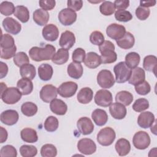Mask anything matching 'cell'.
I'll list each match as a JSON object with an SVG mask.
<instances>
[{
  "label": "cell",
  "instance_id": "9a60e30c",
  "mask_svg": "<svg viewBox=\"0 0 157 157\" xmlns=\"http://www.w3.org/2000/svg\"><path fill=\"white\" fill-rule=\"evenodd\" d=\"M77 127L78 131L83 135H89L94 130V124L90 118L84 117L78 119L77 122Z\"/></svg>",
  "mask_w": 157,
  "mask_h": 157
},
{
  "label": "cell",
  "instance_id": "4316f807",
  "mask_svg": "<svg viewBox=\"0 0 157 157\" xmlns=\"http://www.w3.org/2000/svg\"><path fill=\"white\" fill-rule=\"evenodd\" d=\"M67 72L70 77L74 79H78L83 75V66L80 63L72 62L68 65Z\"/></svg>",
  "mask_w": 157,
  "mask_h": 157
},
{
  "label": "cell",
  "instance_id": "4fadbf2b",
  "mask_svg": "<svg viewBox=\"0 0 157 157\" xmlns=\"http://www.w3.org/2000/svg\"><path fill=\"white\" fill-rule=\"evenodd\" d=\"M58 91L56 86L52 85H44L40 91V98L45 102H50L57 97Z\"/></svg>",
  "mask_w": 157,
  "mask_h": 157
},
{
  "label": "cell",
  "instance_id": "74e56055",
  "mask_svg": "<svg viewBox=\"0 0 157 157\" xmlns=\"http://www.w3.org/2000/svg\"><path fill=\"white\" fill-rule=\"evenodd\" d=\"M140 60V55L134 52H129L125 56V63L130 69H134L137 67Z\"/></svg>",
  "mask_w": 157,
  "mask_h": 157
},
{
  "label": "cell",
  "instance_id": "44dd1931",
  "mask_svg": "<svg viewBox=\"0 0 157 157\" xmlns=\"http://www.w3.org/2000/svg\"><path fill=\"white\" fill-rule=\"evenodd\" d=\"M85 65L90 69H96L102 63L101 56L96 52H90L86 54L84 61Z\"/></svg>",
  "mask_w": 157,
  "mask_h": 157
},
{
  "label": "cell",
  "instance_id": "8992f818",
  "mask_svg": "<svg viewBox=\"0 0 157 157\" xmlns=\"http://www.w3.org/2000/svg\"><path fill=\"white\" fill-rule=\"evenodd\" d=\"M115 78L111 71L107 69H102L97 75V82L102 88H110L115 84Z\"/></svg>",
  "mask_w": 157,
  "mask_h": 157
},
{
  "label": "cell",
  "instance_id": "94428289",
  "mask_svg": "<svg viewBox=\"0 0 157 157\" xmlns=\"http://www.w3.org/2000/svg\"><path fill=\"white\" fill-rule=\"evenodd\" d=\"M0 129H1L0 143L2 144V143L5 142L7 140V137H8V133H7V130L5 128H4L3 127H2V126L0 127Z\"/></svg>",
  "mask_w": 157,
  "mask_h": 157
},
{
  "label": "cell",
  "instance_id": "f5cc1de1",
  "mask_svg": "<svg viewBox=\"0 0 157 157\" xmlns=\"http://www.w3.org/2000/svg\"><path fill=\"white\" fill-rule=\"evenodd\" d=\"M85 56H86V53L83 48H77L74 50L72 53V59L73 62L81 63L84 61Z\"/></svg>",
  "mask_w": 157,
  "mask_h": 157
},
{
  "label": "cell",
  "instance_id": "603a6c76",
  "mask_svg": "<svg viewBox=\"0 0 157 157\" xmlns=\"http://www.w3.org/2000/svg\"><path fill=\"white\" fill-rule=\"evenodd\" d=\"M50 108L53 113L58 115H64L67 110V104L63 100L56 98L50 102Z\"/></svg>",
  "mask_w": 157,
  "mask_h": 157
},
{
  "label": "cell",
  "instance_id": "ffe728a7",
  "mask_svg": "<svg viewBox=\"0 0 157 157\" xmlns=\"http://www.w3.org/2000/svg\"><path fill=\"white\" fill-rule=\"evenodd\" d=\"M155 120V115L149 111L144 112L140 113L137 118L138 125L144 129L150 128L154 123Z\"/></svg>",
  "mask_w": 157,
  "mask_h": 157
},
{
  "label": "cell",
  "instance_id": "1f68e13d",
  "mask_svg": "<svg viewBox=\"0 0 157 157\" xmlns=\"http://www.w3.org/2000/svg\"><path fill=\"white\" fill-rule=\"evenodd\" d=\"M20 136L21 139L27 143H34L38 140L36 131L30 128L23 129L20 132Z\"/></svg>",
  "mask_w": 157,
  "mask_h": 157
},
{
  "label": "cell",
  "instance_id": "2e32d148",
  "mask_svg": "<svg viewBox=\"0 0 157 157\" xmlns=\"http://www.w3.org/2000/svg\"><path fill=\"white\" fill-rule=\"evenodd\" d=\"M42 34L46 40L53 42L58 38L59 29L55 25L52 23L48 24L43 28Z\"/></svg>",
  "mask_w": 157,
  "mask_h": 157
},
{
  "label": "cell",
  "instance_id": "f35d334b",
  "mask_svg": "<svg viewBox=\"0 0 157 157\" xmlns=\"http://www.w3.org/2000/svg\"><path fill=\"white\" fill-rule=\"evenodd\" d=\"M38 110L36 104L32 102H24L21 106V113L26 117H33L37 113Z\"/></svg>",
  "mask_w": 157,
  "mask_h": 157
},
{
  "label": "cell",
  "instance_id": "8d00e7d4",
  "mask_svg": "<svg viewBox=\"0 0 157 157\" xmlns=\"http://www.w3.org/2000/svg\"><path fill=\"white\" fill-rule=\"evenodd\" d=\"M157 58L155 55H147L143 61V67L146 71L153 72L156 75Z\"/></svg>",
  "mask_w": 157,
  "mask_h": 157
},
{
  "label": "cell",
  "instance_id": "277c9868",
  "mask_svg": "<svg viewBox=\"0 0 157 157\" xmlns=\"http://www.w3.org/2000/svg\"><path fill=\"white\" fill-rule=\"evenodd\" d=\"M21 93L15 87L7 88L2 92H1V98L7 104H16L21 99Z\"/></svg>",
  "mask_w": 157,
  "mask_h": 157
},
{
  "label": "cell",
  "instance_id": "3957f363",
  "mask_svg": "<svg viewBox=\"0 0 157 157\" xmlns=\"http://www.w3.org/2000/svg\"><path fill=\"white\" fill-rule=\"evenodd\" d=\"M113 71L115 75V81L118 83L127 82L131 74V69L124 61H121L113 67Z\"/></svg>",
  "mask_w": 157,
  "mask_h": 157
},
{
  "label": "cell",
  "instance_id": "7a4b0ae2",
  "mask_svg": "<svg viewBox=\"0 0 157 157\" xmlns=\"http://www.w3.org/2000/svg\"><path fill=\"white\" fill-rule=\"evenodd\" d=\"M115 49L114 44L110 40H104L99 46V50L101 54V58L102 63L110 64L117 61V54L114 51Z\"/></svg>",
  "mask_w": 157,
  "mask_h": 157
},
{
  "label": "cell",
  "instance_id": "91938a15",
  "mask_svg": "<svg viewBox=\"0 0 157 157\" xmlns=\"http://www.w3.org/2000/svg\"><path fill=\"white\" fill-rule=\"evenodd\" d=\"M8 66L6 63L1 61L0 62V78H3L5 77L8 73Z\"/></svg>",
  "mask_w": 157,
  "mask_h": 157
},
{
  "label": "cell",
  "instance_id": "83f0119b",
  "mask_svg": "<svg viewBox=\"0 0 157 157\" xmlns=\"http://www.w3.org/2000/svg\"><path fill=\"white\" fill-rule=\"evenodd\" d=\"M115 148L117 153L120 156H123L127 155L129 153L131 150V144L127 139L121 138L115 143Z\"/></svg>",
  "mask_w": 157,
  "mask_h": 157
},
{
  "label": "cell",
  "instance_id": "7c38bea8",
  "mask_svg": "<svg viewBox=\"0 0 157 157\" xmlns=\"http://www.w3.org/2000/svg\"><path fill=\"white\" fill-rule=\"evenodd\" d=\"M126 32L125 27L117 23H112L106 28V34L107 36L115 40L122 38Z\"/></svg>",
  "mask_w": 157,
  "mask_h": 157
},
{
  "label": "cell",
  "instance_id": "7bdbcfd3",
  "mask_svg": "<svg viewBox=\"0 0 157 157\" xmlns=\"http://www.w3.org/2000/svg\"><path fill=\"white\" fill-rule=\"evenodd\" d=\"M20 153L23 157H33L37 153V149L34 145H23L20 148Z\"/></svg>",
  "mask_w": 157,
  "mask_h": 157
},
{
  "label": "cell",
  "instance_id": "d590c367",
  "mask_svg": "<svg viewBox=\"0 0 157 157\" xmlns=\"http://www.w3.org/2000/svg\"><path fill=\"white\" fill-rule=\"evenodd\" d=\"M20 74L22 78H27L30 80L34 78L36 75V71L34 66L31 64H26L20 68Z\"/></svg>",
  "mask_w": 157,
  "mask_h": 157
},
{
  "label": "cell",
  "instance_id": "6da1fadb",
  "mask_svg": "<svg viewBox=\"0 0 157 157\" xmlns=\"http://www.w3.org/2000/svg\"><path fill=\"white\" fill-rule=\"evenodd\" d=\"M55 47L50 44H46L44 47H33L29 50V55L33 61L39 62L52 59L55 54Z\"/></svg>",
  "mask_w": 157,
  "mask_h": 157
},
{
  "label": "cell",
  "instance_id": "6125c7cd",
  "mask_svg": "<svg viewBox=\"0 0 157 157\" xmlns=\"http://www.w3.org/2000/svg\"><path fill=\"white\" fill-rule=\"evenodd\" d=\"M156 3V1L155 0L152 1H140V6L148 8L150 7L154 6Z\"/></svg>",
  "mask_w": 157,
  "mask_h": 157
},
{
  "label": "cell",
  "instance_id": "f1b7e54d",
  "mask_svg": "<svg viewBox=\"0 0 157 157\" xmlns=\"http://www.w3.org/2000/svg\"><path fill=\"white\" fill-rule=\"evenodd\" d=\"M93 98V91L89 87L82 88L77 93V101L83 104L90 103Z\"/></svg>",
  "mask_w": 157,
  "mask_h": 157
},
{
  "label": "cell",
  "instance_id": "5bb4252c",
  "mask_svg": "<svg viewBox=\"0 0 157 157\" xmlns=\"http://www.w3.org/2000/svg\"><path fill=\"white\" fill-rule=\"evenodd\" d=\"M2 25L5 31L11 34L17 35L21 29V26L20 23L12 17H7L4 18Z\"/></svg>",
  "mask_w": 157,
  "mask_h": 157
},
{
  "label": "cell",
  "instance_id": "ba28073f",
  "mask_svg": "<svg viewBox=\"0 0 157 157\" xmlns=\"http://www.w3.org/2000/svg\"><path fill=\"white\" fill-rule=\"evenodd\" d=\"M113 101L112 94L107 90H99L94 96V102L96 105L101 107H108L110 105Z\"/></svg>",
  "mask_w": 157,
  "mask_h": 157
},
{
  "label": "cell",
  "instance_id": "d4e9b609",
  "mask_svg": "<svg viewBox=\"0 0 157 157\" xmlns=\"http://www.w3.org/2000/svg\"><path fill=\"white\" fill-rule=\"evenodd\" d=\"M91 118L97 126H102L106 124L108 120V115L104 110L96 109L92 112Z\"/></svg>",
  "mask_w": 157,
  "mask_h": 157
},
{
  "label": "cell",
  "instance_id": "5b68a950",
  "mask_svg": "<svg viewBox=\"0 0 157 157\" xmlns=\"http://www.w3.org/2000/svg\"><path fill=\"white\" fill-rule=\"evenodd\" d=\"M116 137L113 129L105 127L101 129L97 134V141L102 146H109L112 144Z\"/></svg>",
  "mask_w": 157,
  "mask_h": 157
},
{
  "label": "cell",
  "instance_id": "9f6ffc18",
  "mask_svg": "<svg viewBox=\"0 0 157 157\" xmlns=\"http://www.w3.org/2000/svg\"><path fill=\"white\" fill-rule=\"evenodd\" d=\"M39 4L42 9L44 10H51L55 7L56 1L55 0H41Z\"/></svg>",
  "mask_w": 157,
  "mask_h": 157
},
{
  "label": "cell",
  "instance_id": "52a82bcc",
  "mask_svg": "<svg viewBox=\"0 0 157 157\" xmlns=\"http://www.w3.org/2000/svg\"><path fill=\"white\" fill-rule=\"evenodd\" d=\"M150 137L149 134L142 131L135 133L132 138V144L134 147L139 150H145L150 144Z\"/></svg>",
  "mask_w": 157,
  "mask_h": 157
},
{
  "label": "cell",
  "instance_id": "11a10c76",
  "mask_svg": "<svg viewBox=\"0 0 157 157\" xmlns=\"http://www.w3.org/2000/svg\"><path fill=\"white\" fill-rule=\"evenodd\" d=\"M16 52H17L16 45L10 48H1L0 56L2 59H9L15 55Z\"/></svg>",
  "mask_w": 157,
  "mask_h": 157
},
{
  "label": "cell",
  "instance_id": "d6a6232c",
  "mask_svg": "<svg viewBox=\"0 0 157 157\" xmlns=\"http://www.w3.org/2000/svg\"><path fill=\"white\" fill-rule=\"evenodd\" d=\"M69 57V54L68 50L61 48H59L55 53L52 59V61L54 64L57 65H62L68 61Z\"/></svg>",
  "mask_w": 157,
  "mask_h": 157
},
{
  "label": "cell",
  "instance_id": "60d3db41",
  "mask_svg": "<svg viewBox=\"0 0 157 157\" xmlns=\"http://www.w3.org/2000/svg\"><path fill=\"white\" fill-rule=\"evenodd\" d=\"M100 12L105 16H110L112 15L115 11V7L113 2L111 1H105L102 2L99 6Z\"/></svg>",
  "mask_w": 157,
  "mask_h": 157
},
{
  "label": "cell",
  "instance_id": "bcb514c9",
  "mask_svg": "<svg viewBox=\"0 0 157 157\" xmlns=\"http://www.w3.org/2000/svg\"><path fill=\"white\" fill-rule=\"evenodd\" d=\"M15 45L14 39L11 35L9 34H2L0 43L1 48H10Z\"/></svg>",
  "mask_w": 157,
  "mask_h": 157
},
{
  "label": "cell",
  "instance_id": "ac0fdd59",
  "mask_svg": "<svg viewBox=\"0 0 157 157\" xmlns=\"http://www.w3.org/2000/svg\"><path fill=\"white\" fill-rule=\"evenodd\" d=\"M75 42L74 34L70 31H66L61 33L59 40V45L63 48L69 50Z\"/></svg>",
  "mask_w": 157,
  "mask_h": 157
},
{
  "label": "cell",
  "instance_id": "e575fe53",
  "mask_svg": "<svg viewBox=\"0 0 157 157\" xmlns=\"http://www.w3.org/2000/svg\"><path fill=\"white\" fill-rule=\"evenodd\" d=\"M14 16L21 23H26L29 20V12L28 9L24 6H17L15 7Z\"/></svg>",
  "mask_w": 157,
  "mask_h": 157
},
{
  "label": "cell",
  "instance_id": "6f0895ef",
  "mask_svg": "<svg viewBox=\"0 0 157 157\" xmlns=\"http://www.w3.org/2000/svg\"><path fill=\"white\" fill-rule=\"evenodd\" d=\"M67 8L74 10L78 11L83 6V1L82 0H69L67 2Z\"/></svg>",
  "mask_w": 157,
  "mask_h": 157
},
{
  "label": "cell",
  "instance_id": "7402d4cb",
  "mask_svg": "<svg viewBox=\"0 0 157 157\" xmlns=\"http://www.w3.org/2000/svg\"><path fill=\"white\" fill-rule=\"evenodd\" d=\"M145 79V71L140 67H136L131 70V74L128 80V82L129 84L135 86L144 81Z\"/></svg>",
  "mask_w": 157,
  "mask_h": 157
},
{
  "label": "cell",
  "instance_id": "cb8c5ba5",
  "mask_svg": "<svg viewBox=\"0 0 157 157\" xmlns=\"http://www.w3.org/2000/svg\"><path fill=\"white\" fill-rule=\"evenodd\" d=\"M33 18L34 21L37 25L39 26H45L49 20L50 15L47 11L42 9H37L33 12Z\"/></svg>",
  "mask_w": 157,
  "mask_h": 157
},
{
  "label": "cell",
  "instance_id": "7dc6e473",
  "mask_svg": "<svg viewBox=\"0 0 157 157\" xmlns=\"http://www.w3.org/2000/svg\"><path fill=\"white\" fill-rule=\"evenodd\" d=\"M149 107V102L145 98H139L135 101L132 109L137 112H142Z\"/></svg>",
  "mask_w": 157,
  "mask_h": 157
},
{
  "label": "cell",
  "instance_id": "f546056e",
  "mask_svg": "<svg viewBox=\"0 0 157 157\" xmlns=\"http://www.w3.org/2000/svg\"><path fill=\"white\" fill-rule=\"evenodd\" d=\"M17 87L22 95H28L33 90V83L31 80L27 78H22L17 82Z\"/></svg>",
  "mask_w": 157,
  "mask_h": 157
},
{
  "label": "cell",
  "instance_id": "db71d44e",
  "mask_svg": "<svg viewBox=\"0 0 157 157\" xmlns=\"http://www.w3.org/2000/svg\"><path fill=\"white\" fill-rule=\"evenodd\" d=\"M135 13L139 20H145L149 17L150 10L148 8L139 6L136 9Z\"/></svg>",
  "mask_w": 157,
  "mask_h": 157
},
{
  "label": "cell",
  "instance_id": "d6986e66",
  "mask_svg": "<svg viewBox=\"0 0 157 157\" xmlns=\"http://www.w3.org/2000/svg\"><path fill=\"white\" fill-rule=\"evenodd\" d=\"M109 112L111 116L117 120L123 119L127 113L125 106L119 102L112 103L109 107Z\"/></svg>",
  "mask_w": 157,
  "mask_h": 157
},
{
  "label": "cell",
  "instance_id": "e0dca14e",
  "mask_svg": "<svg viewBox=\"0 0 157 157\" xmlns=\"http://www.w3.org/2000/svg\"><path fill=\"white\" fill-rule=\"evenodd\" d=\"M19 115L15 110H6L1 113V121L7 126H12L16 124L18 120Z\"/></svg>",
  "mask_w": 157,
  "mask_h": 157
},
{
  "label": "cell",
  "instance_id": "836d02e7",
  "mask_svg": "<svg viewBox=\"0 0 157 157\" xmlns=\"http://www.w3.org/2000/svg\"><path fill=\"white\" fill-rule=\"evenodd\" d=\"M115 101L117 102H119L124 105L128 106L133 101V95L128 91H121L117 93L116 94Z\"/></svg>",
  "mask_w": 157,
  "mask_h": 157
},
{
  "label": "cell",
  "instance_id": "ab89813d",
  "mask_svg": "<svg viewBox=\"0 0 157 157\" xmlns=\"http://www.w3.org/2000/svg\"><path fill=\"white\" fill-rule=\"evenodd\" d=\"M40 155L42 157H55L57 155V149L53 144H44L41 147Z\"/></svg>",
  "mask_w": 157,
  "mask_h": 157
},
{
  "label": "cell",
  "instance_id": "f6af8a7d",
  "mask_svg": "<svg viewBox=\"0 0 157 157\" xmlns=\"http://www.w3.org/2000/svg\"><path fill=\"white\" fill-rule=\"evenodd\" d=\"M15 7L13 4L9 1H3L0 5V12L2 15L9 16L14 13Z\"/></svg>",
  "mask_w": 157,
  "mask_h": 157
},
{
  "label": "cell",
  "instance_id": "b9f144b4",
  "mask_svg": "<svg viewBox=\"0 0 157 157\" xmlns=\"http://www.w3.org/2000/svg\"><path fill=\"white\" fill-rule=\"evenodd\" d=\"M59 126V121L54 116L48 117L44 122V128L48 132L55 131Z\"/></svg>",
  "mask_w": 157,
  "mask_h": 157
},
{
  "label": "cell",
  "instance_id": "ee69618b",
  "mask_svg": "<svg viewBox=\"0 0 157 157\" xmlns=\"http://www.w3.org/2000/svg\"><path fill=\"white\" fill-rule=\"evenodd\" d=\"M13 61L15 64L20 67L29 63L28 56L23 52H20L16 53L13 56Z\"/></svg>",
  "mask_w": 157,
  "mask_h": 157
},
{
  "label": "cell",
  "instance_id": "8fae6325",
  "mask_svg": "<svg viewBox=\"0 0 157 157\" xmlns=\"http://www.w3.org/2000/svg\"><path fill=\"white\" fill-rule=\"evenodd\" d=\"M77 13L75 11L65 8L60 10L58 18L59 22L64 26H70L72 25L77 20Z\"/></svg>",
  "mask_w": 157,
  "mask_h": 157
},
{
  "label": "cell",
  "instance_id": "9c48e42d",
  "mask_svg": "<svg viewBox=\"0 0 157 157\" xmlns=\"http://www.w3.org/2000/svg\"><path fill=\"white\" fill-rule=\"evenodd\" d=\"M78 85L75 82L69 81L61 83L57 88V91L61 97L68 98L75 94Z\"/></svg>",
  "mask_w": 157,
  "mask_h": 157
},
{
  "label": "cell",
  "instance_id": "f907efd6",
  "mask_svg": "<svg viewBox=\"0 0 157 157\" xmlns=\"http://www.w3.org/2000/svg\"><path fill=\"white\" fill-rule=\"evenodd\" d=\"M90 40L91 44L99 46L104 42V36L101 31H94L91 33L90 36Z\"/></svg>",
  "mask_w": 157,
  "mask_h": 157
},
{
  "label": "cell",
  "instance_id": "484cf974",
  "mask_svg": "<svg viewBox=\"0 0 157 157\" xmlns=\"http://www.w3.org/2000/svg\"><path fill=\"white\" fill-rule=\"evenodd\" d=\"M117 45L121 48L127 50L132 48L135 43L134 36L130 32H126L123 37L116 40Z\"/></svg>",
  "mask_w": 157,
  "mask_h": 157
},
{
  "label": "cell",
  "instance_id": "30bf717a",
  "mask_svg": "<svg viewBox=\"0 0 157 157\" xmlns=\"http://www.w3.org/2000/svg\"><path fill=\"white\" fill-rule=\"evenodd\" d=\"M77 149L81 153L90 155L96 151V145L91 139L83 138L77 142Z\"/></svg>",
  "mask_w": 157,
  "mask_h": 157
},
{
  "label": "cell",
  "instance_id": "c3c4849f",
  "mask_svg": "<svg viewBox=\"0 0 157 157\" xmlns=\"http://www.w3.org/2000/svg\"><path fill=\"white\" fill-rule=\"evenodd\" d=\"M115 18L121 22H128L132 19L131 13L126 10H118L115 12Z\"/></svg>",
  "mask_w": 157,
  "mask_h": 157
},
{
  "label": "cell",
  "instance_id": "816d5d0a",
  "mask_svg": "<svg viewBox=\"0 0 157 157\" xmlns=\"http://www.w3.org/2000/svg\"><path fill=\"white\" fill-rule=\"evenodd\" d=\"M135 90L140 95H146L150 92L151 86L147 81L144 80L135 85Z\"/></svg>",
  "mask_w": 157,
  "mask_h": 157
},
{
  "label": "cell",
  "instance_id": "4dcf8cb0",
  "mask_svg": "<svg viewBox=\"0 0 157 157\" xmlns=\"http://www.w3.org/2000/svg\"><path fill=\"white\" fill-rule=\"evenodd\" d=\"M53 69L52 66L48 63H44L38 67V75L43 81L50 80L53 75Z\"/></svg>",
  "mask_w": 157,
  "mask_h": 157
},
{
  "label": "cell",
  "instance_id": "681fc988",
  "mask_svg": "<svg viewBox=\"0 0 157 157\" xmlns=\"http://www.w3.org/2000/svg\"><path fill=\"white\" fill-rule=\"evenodd\" d=\"M17 156V151L16 148L11 145H6L3 146L0 150L1 157H16Z\"/></svg>",
  "mask_w": 157,
  "mask_h": 157
},
{
  "label": "cell",
  "instance_id": "680465c9",
  "mask_svg": "<svg viewBox=\"0 0 157 157\" xmlns=\"http://www.w3.org/2000/svg\"><path fill=\"white\" fill-rule=\"evenodd\" d=\"M115 9L118 10H125L129 6L128 0H116L113 2Z\"/></svg>",
  "mask_w": 157,
  "mask_h": 157
}]
</instances>
